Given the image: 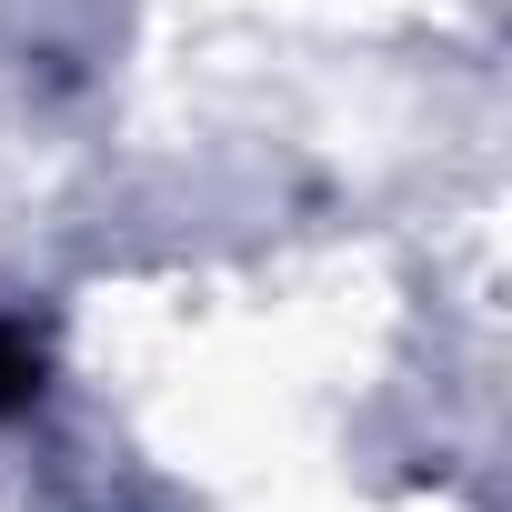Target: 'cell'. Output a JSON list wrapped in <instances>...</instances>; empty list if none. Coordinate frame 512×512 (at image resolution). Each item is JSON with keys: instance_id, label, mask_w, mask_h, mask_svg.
<instances>
[{"instance_id": "obj_1", "label": "cell", "mask_w": 512, "mask_h": 512, "mask_svg": "<svg viewBox=\"0 0 512 512\" xmlns=\"http://www.w3.org/2000/svg\"><path fill=\"white\" fill-rule=\"evenodd\" d=\"M31 402H41V352H31V332L0 322V422L31 412Z\"/></svg>"}]
</instances>
